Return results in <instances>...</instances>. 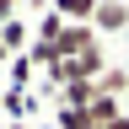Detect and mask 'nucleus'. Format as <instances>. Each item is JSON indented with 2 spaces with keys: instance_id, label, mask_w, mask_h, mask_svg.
I'll list each match as a JSON object with an SVG mask.
<instances>
[{
  "instance_id": "1",
  "label": "nucleus",
  "mask_w": 129,
  "mask_h": 129,
  "mask_svg": "<svg viewBox=\"0 0 129 129\" xmlns=\"http://www.w3.org/2000/svg\"><path fill=\"white\" fill-rule=\"evenodd\" d=\"M91 32L97 38H113V32H129V6L124 0H97V16H91Z\"/></svg>"
},
{
  "instance_id": "2",
  "label": "nucleus",
  "mask_w": 129,
  "mask_h": 129,
  "mask_svg": "<svg viewBox=\"0 0 129 129\" xmlns=\"http://www.w3.org/2000/svg\"><path fill=\"white\" fill-rule=\"evenodd\" d=\"M97 43H102V38H97L91 27H64L59 38H54V48H59V59H81V54H86V48H97Z\"/></svg>"
},
{
  "instance_id": "3",
  "label": "nucleus",
  "mask_w": 129,
  "mask_h": 129,
  "mask_svg": "<svg viewBox=\"0 0 129 129\" xmlns=\"http://www.w3.org/2000/svg\"><path fill=\"white\" fill-rule=\"evenodd\" d=\"M0 48H6L11 59H16V54H27V48H32V27L22 22V16H16V22H0Z\"/></svg>"
},
{
  "instance_id": "4",
  "label": "nucleus",
  "mask_w": 129,
  "mask_h": 129,
  "mask_svg": "<svg viewBox=\"0 0 129 129\" xmlns=\"http://www.w3.org/2000/svg\"><path fill=\"white\" fill-rule=\"evenodd\" d=\"M81 113H86V118H91L97 129H108L113 118H124V108H118V97H97V102H91V108H81Z\"/></svg>"
},
{
  "instance_id": "5",
  "label": "nucleus",
  "mask_w": 129,
  "mask_h": 129,
  "mask_svg": "<svg viewBox=\"0 0 129 129\" xmlns=\"http://www.w3.org/2000/svg\"><path fill=\"white\" fill-rule=\"evenodd\" d=\"M6 75H11V91H27V86H32V75H38V64H32L27 54H16V59L6 64Z\"/></svg>"
},
{
  "instance_id": "6",
  "label": "nucleus",
  "mask_w": 129,
  "mask_h": 129,
  "mask_svg": "<svg viewBox=\"0 0 129 129\" xmlns=\"http://www.w3.org/2000/svg\"><path fill=\"white\" fill-rule=\"evenodd\" d=\"M124 86H129V70H118V64H108V70L97 75V91L102 97H124Z\"/></svg>"
},
{
  "instance_id": "7",
  "label": "nucleus",
  "mask_w": 129,
  "mask_h": 129,
  "mask_svg": "<svg viewBox=\"0 0 129 129\" xmlns=\"http://www.w3.org/2000/svg\"><path fill=\"white\" fill-rule=\"evenodd\" d=\"M59 32H64V22H59V16H54V11H43V22H38V27H32V38H43V43H54V38H59Z\"/></svg>"
},
{
  "instance_id": "8",
  "label": "nucleus",
  "mask_w": 129,
  "mask_h": 129,
  "mask_svg": "<svg viewBox=\"0 0 129 129\" xmlns=\"http://www.w3.org/2000/svg\"><path fill=\"white\" fill-rule=\"evenodd\" d=\"M22 16V0H0V22H16Z\"/></svg>"
},
{
  "instance_id": "9",
  "label": "nucleus",
  "mask_w": 129,
  "mask_h": 129,
  "mask_svg": "<svg viewBox=\"0 0 129 129\" xmlns=\"http://www.w3.org/2000/svg\"><path fill=\"white\" fill-rule=\"evenodd\" d=\"M6 129H38V124H27V118H16V124H6ZM48 129H54V124H48Z\"/></svg>"
},
{
  "instance_id": "10",
  "label": "nucleus",
  "mask_w": 129,
  "mask_h": 129,
  "mask_svg": "<svg viewBox=\"0 0 129 129\" xmlns=\"http://www.w3.org/2000/svg\"><path fill=\"white\" fill-rule=\"evenodd\" d=\"M108 129H129V113H124V118H113V124H108Z\"/></svg>"
}]
</instances>
